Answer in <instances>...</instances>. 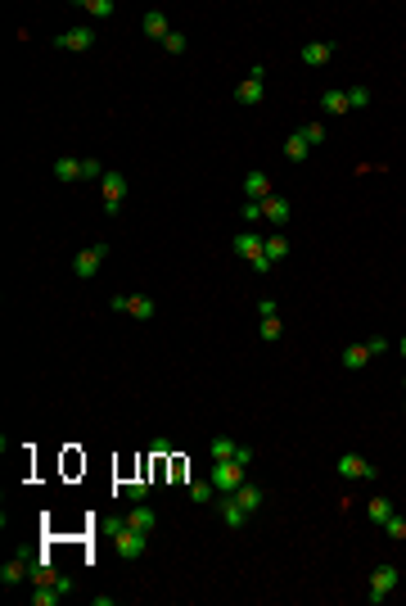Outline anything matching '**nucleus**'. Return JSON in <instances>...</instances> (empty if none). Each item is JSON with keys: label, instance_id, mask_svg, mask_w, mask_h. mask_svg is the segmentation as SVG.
Masks as SVG:
<instances>
[{"label": "nucleus", "instance_id": "nucleus-1", "mask_svg": "<svg viewBox=\"0 0 406 606\" xmlns=\"http://www.w3.org/2000/svg\"><path fill=\"white\" fill-rule=\"evenodd\" d=\"M244 471H248V466H239L235 457H230V462H213V475H208V480L217 484V493H235V489L244 484Z\"/></svg>", "mask_w": 406, "mask_h": 606}, {"label": "nucleus", "instance_id": "nucleus-2", "mask_svg": "<svg viewBox=\"0 0 406 606\" xmlns=\"http://www.w3.org/2000/svg\"><path fill=\"white\" fill-rule=\"evenodd\" d=\"M145 539H150V534L131 530V525H118V530H113V548H118V557H127V561H136V557L145 552Z\"/></svg>", "mask_w": 406, "mask_h": 606}, {"label": "nucleus", "instance_id": "nucleus-3", "mask_svg": "<svg viewBox=\"0 0 406 606\" xmlns=\"http://www.w3.org/2000/svg\"><path fill=\"white\" fill-rule=\"evenodd\" d=\"M99 186H104V213L118 217L122 195H127V177H122V172H104V177H99Z\"/></svg>", "mask_w": 406, "mask_h": 606}, {"label": "nucleus", "instance_id": "nucleus-4", "mask_svg": "<svg viewBox=\"0 0 406 606\" xmlns=\"http://www.w3.org/2000/svg\"><path fill=\"white\" fill-rule=\"evenodd\" d=\"M397 565H379V570L370 574V602H388L393 597V588H397Z\"/></svg>", "mask_w": 406, "mask_h": 606}, {"label": "nucleus", "instance_id": "nucleus-5", "mask_svg": "<svg viewBox=\"0 0 406 606\" xmlns=\"http://www.w3.org/2000/svg\"><path fill=\"white\" fill-rule=\"evenodd\" d=\"M104 258H108V245H91V249H82V254L73 258V271L82 276V281H91V276L99 271V262H104Z\"/></svg>", "mask_w": 406, "mask_h": 606}, {"label": "nucleus", "instance_id": "nucleus-6", "mask_svg": "<svg viewBox=\"0 0 406 606\" xmlns=\"http://www.w3.org/2000/svg\"><path fill=\"white\" fill-rule=\"evenodd\" d=\"M339 475H343V480H374L379 471H374L370 462H361L357 453H343V457H339Z\"/></svg>", "mask_w": 406, "mask_h": 606}, {"label": "nucleus", "instance_id": "nucleus-7", "mask_svg": "<svg viewBox=\"0 0 406 606\" xmlns=\"http://www.w3.org/2000/svg\"><path fill=\"white\" fill-rule=\"evenodd\" d=\"M54 45H59V50H91L95 36H91V27H68V32L54 36Z\"/></svg>", "mask_w": 406, "mask_h": 606}, {"label": "nucleus", "instance_id": "nucleus-8", "mask_svg": "<svg viewBox=\"0 0 406 606\" xmlns=\"http://www.w3.org/2000/svg\"><path fill=\"white\" fill-rule=\"evenodd\" d=\"M222 520H226V530H239V525H248V511L239 507L235 493H222Z\"/></svg>", "mask_w": 406, "mask_h": 606}, {"label": "nucleus", "instance_id": "nucleus-9", "mask_svg": "<svg viewBox=\"0 0 406 606\" xmlns=\"http://www.w3.org/2000/svg\"><path fill=\"white\" fill-rule=\"evenodd\" d=\"M244 195H248V204H262V199H271V177H267V172H248V177H244Z\"/></svg>", "mask_w": 406, "mask_h": 606}, {"label": "nucleus", "instance_id": "nucleus-10", "mask_svg": "<svg viewBox=\"0 0 406 606\" xmlns=\"http://www.w3.org/2000/svg\"><path fill=\"white\" fill-rule=\"evenodd\" d=\"M262 245H267V240L257 236V231H239V236H235V245H230V249H235L239 258H248V262H253L257 254H262Z\"/></svg>", "mask_w": 406, "mask_h": 606}, {"label": "nucleus", "instance_id": "nucleus-11", "mask_svg": "<svg viewBox=\"0 0 406 606\" xmlns=\"http://www.w3.org/2000/svg\"><path fill=\"white\" fill-rule=\"evenodd\" d=\"M140 27H145V36H154V41H167V36H171L167 14H158V10H150V14H145V19H140Z\"/></svg>", "mask_w": 406, "mask_h": 606}, {"label": "nucleus", "instance_id": "nucleus-12", "mask_svg": "<svg viewBox=\"0 0 406 606\" xmlns=\"http://www.w3.org/2000/svg\"><path fill=\"white\" fill-rule=\"evenodd\" d=\"M289 213H294V208H289V199H280V195L262 199V217H267V222H276V227H285Z\"/></svg>", "mask_w": 406, "mask_h": 606}, {"label": "nucleus", "instance_id": "nucleus-13", "mask_svg": "<svg viewBox=\"0 0 406 606\" xmlns=\"http://www.w3.org/2000/svg\"><path fill=\"white\" fill-rule=\"evenodd\" d=\"M330 54H334V45H330V41H311V45H302V64L321 68V64H330Z\"/></svg>", "mask_w": 406, "mask_h": 606}, {"label": "nucleus", "instance_id": "nucleus-14", "mask_svg": "<svg viewBox=\"0 0 406 606\" xmlns=\"http://www.w3.org/2000/svg\"><path fill=\"white\" fill-rule=\"evenodd\" d=\"M122 525H131V530H140V534H154V511L145 507V502H136V507H131V516L122 520Z\"/></svg>", "mask_w": 406, "mask_h": 606}, {"label": "nucleus", "instance_id": "nucleus-15", "mask_svg": "<svg viewBox=\"0 0 406 606\" xmlns=\"http://www.w3.org/2000/svg\"><path fill=\"white\" fill-rule=\"evenodd\" d=\"M127 313L140 317V322H150V317H154V299H150V294H127Z\"/></svg>", "mask_w": 406, "mask_h": 606}, {"label": "nucleus", "instance_id": "nucleus-16", "mask_svg": "<svg viewBox=\"0 0 406 606\" xmlns=\"http://www.w3.org/2000/svg\"><path fill=\"white\" fill-rule=\"evenodd\" d=\"M235 100H239V104H262V82L244 77V82L235 87Z\"/></svg>", "mask_w": 406, "mask_h": 606}, {"label": "nucleus", "instance_id": "nucleus-17", "mask_svg": "<svg viewBox=\"0 0 406 606\" xmlns=\"http://www.w3.org/2000/svg\"><path fill=\"white\" fill-rule=\"evenodd\" d=\"M235 498H239V507L253 516V511L262 507V489H257V484H239V489H235Z\"/></svg>", "mask_w": 406, "mask_h": 606}, {"label": "nucleus", "instance_id": "nucleus-18", "mask_svg": "<svg viewBox=\"0 0 406 606\" xmlns=\"http://www.w3.org/2000/svg\"><path fill=\"white\" fill-rule=\"evenodd\" d=\"M54 177L59 181H82V159H54Z\"/></svg>", "mask_w": 406, "mask_h": 606}, {"label": "nucleus", "instance_id": "nucleus-19", "mask_svg": "<svg viewBox=\"0 0 406 606\" xmlns=\"http://www.w3.org/2000/svg\"><path fill=\"white\" fill-rule=\"evenodd\" d=\"M366 362H370V348H366V344H353V348H343V367H348V371H361Z\"/></svg>", "mask_w": 406, "mask_h": 606}, {"label": "nucleus", "instance_id": "nucleus-20", "mask_svg": "<svg viewBox=\"0 0 406 606\" xmlns=\"http://www.w3.org/2000/svg\"><path fill=\"white\" fill-rule=\"evenodd\" d=\"M321 104H325V113H334V118H339V113H348V91H325Z\"/></svg>", "mask_w": 406, "mask_h": 606}, {"label": "nucleus", "instance_id": "nucleus-21", "mask_svg": "<svg viewBox=\"0 0 406 606\" xmlns=\"http://www.w3.org/2000/svg\"><path fill=\"white\" fill-rule=\"evenodd\" d=\"M307 150H311V145L302 141V131H294V136L285 141V159H294V163H302V159H307Z\"/></svg>", "mask_w": 406, "mask_h": 606}, {"label": "nucleus", "instance_id": "nucleus-22", "mask_svg": "<svg viewBox=\"0 0 406 606\" xmlns=\"http://www.w3.org/2000/svg\"><path fill=\"white\" fill-rule=\"evenodd\" d=\"M54 579H59V574L50 570V557H36V565H32V584L41 588V584H54Z\"/></svg>", "mask_w": 406, "mask_h": 606}, {"label": "nucleus", "instance_id": "nucleus-23", "mask_svg": "<svg viewBox=\"0 0 406 606\" xmlns=\"http://www.w3.org/2000/svg\"><path fill=\"white\" fill-rule=\"evenodd\" d=\"M366 516H370L374 525H384V520L393 516V502H388V498H370V507H366Z\"/></svg>", "mask_w": 406, "mask_h": 606}, {"label": "nucleus", "instance_id": "nucleus-24", "mask_svg": "<svg viewBox=\"0 0 406 606\" xmlns=\"http://www.w3.org/2000/svg\"><path fill=\"white\" fill-rule=\"evenodd\" d=\"M262 254H267L271 262H280V258H285V254H289V240H285V236H271L267 245H262Z\"/></svg>", "mask_w": 406, "mask_h": 606}, {"label": "nucleus", "instance_id": "nucleus-25", "mask_svg": "<svg viewBox=\"0 0 406 606\" xmlns=\"http://www.w3.org/2000/svg\"><path fill=\"white\" fill-rule=\"evenodd\" d=\"M23 574H27V565H23V561H5V565H0V584H19Z\"/></svg>", "mask_w": 406, "mask_h": 606}, {"label": "nucleus", "instance_id": "nucleus-26", "mask_svg": "<svg viewBox=\"0 0 406 606\" xmlns=\"http://www.w3.org/2000/svg\"><path fill=\"white\" fill-rule=\"evenodd\" d=\"M59 597H64V593H59V588H54V584H41V588H36V593H32V606H54V602H59Z\"/></svg>", "mask_w": 406, "mask_h": 606}, {"label": "nucleus", "instance_id": "nucleus-27", "mask_svg": "<svg viewBox=\"0 0 406 606\" xmlns=\"http://www.w3.org/2000/svg\"><path fill=\"white\" fill-rule=\"evenodd\" d=\"M208 448H213V462H230L239 444H230V439H213V444H208Z\"/></svg>", "mask_w": 406, "mask_h": 606}, {"label": "nucleus", "instance_id": "nucleus-28", "mask_svg": "<svg viewBox=\"0 0 406 606\" xmlns=\"http://www.w3.org/2000/svg\"><path fill=\"white\" fill-rule=\"evenodd\" d=\"M213 493H217V484H213V480H203V484H190V498L199 502V507H203V502H213Z\"/></svg>", "mask_w": 406, "mask_h": 606}, {"label": "nucleus", "instance_id": "nucleus-29", "mask_svg": "<svg viewBox=\"0 0 406 606\" xmlns=\"http://www.w3.org/2000/svg\"><path fill=\"white\" fill-rule=\"evenodd\" d=\"M82 14H95V19H108V14H113V0H86V5H82Z\"/></svg>", "mask_w": 406, "mask_h": 606}, {"label": "nucleus", "instance_id": "nucleus-30", "mask_svg": "<svg viewBox=\"0 0 406 606\" xmlns=\"http://www.w3.org/2000/svg\"><path fill=\"white\" fill-rule=\"evenodd\" d=\"M384 530H388V539L402 543V539H406V520H402V516H388V520H384Z\"/></svg>", "mask_w": 406, "mask_h": 606}, {"label": "nucleus", "instance_id": "nucleus-31", "mask_svg": "<svg viewBox=\"0 0 406 606\" xmlns=\"http://www.w3.org/2000/svg\"><path fill=\"white\" fill-rule=\"evenodd\" d=\"M366 104H370V91H366V87H353V91H348V109H366Z\"/></svg>", "mask_w": 406, "mask_h": 606}, {"label": "nucleus", "instance_id": "nucleus-32", "mask_svg": "<svg viewBox=\"0 0 406 606\" xmlns=\"http://www.w3.org/2000/svg\"><path fill=\"white\" fill-rule=\"evenodd\" d=\"M302 141H307V145H321L325 141V127H321V122H307V127H302Z\"/></svg>", "mask_w": 406, "mask_h": 606}, {"label": "nucleus", "instance_id": "nucleus-33", "mask_svg": "<svg viewBox=\"0 0 406 606\" xmlns=\"http://www.w3.org/2000/svg\"><path fill=\"white\" fill-rule=\"evenodd\" d=\"M91 177H104V163L99 159H82V181H91Z\"/></svg>", "mask_w": 406, "mask_h": 606}, {"label": "nucleus", "instance_id": "nucleus-34", "mask_svg": "<svg viewBox=\"0 0 406 606\" xmlns=\"http://www.w3.org/2000/svg\"><path fill=\"white\" fill-rule=\"evenodd\" d=\"M262 339H280V317H262Z\"/></svg>", "mask_w": 406, "mask_h": 606}, {"label": "nucleus", "instance_id": "nucleus-35", "mask_svg": "<svg viewBox=\"0 0 406 606\" xmlns=\"http://www.w3.org/2000/svg\"><path fill=\"white\" fill-rule=\"evenodd\" d=\"M163 50H167V54H181V50H185V36H181V32H171L167 41H163Z\"/></svg>", "mask_w": 406, "mask_h": 606}, {"label": "nucleus", "instance_id": "nucleus-36", "mask_svg": "<svg viewBox=\"0 0 406 606\" xmlns=\"http://www.w3.org/2000/svg\"><path fill=\"white\" fill-rule=\"evenodd\" d=\"M127 493H131V498H136V502H145V493H150V484H145V480H136V484H127Z\"/></svg>", "mask_w": 406, "mask_h": 606}, {"label": "nucleus", "instance_id": "nucleus-37", "mask_svg": "<svg viewBox=\"0 0 406 606\" xmlns=\"http://www.w3.org/2000/svg\"><path fill=\"white\" fill-rule=\"evenodd\" d=\"M366 348H370V357H379L388 348V339H366Z\"/></svg>", "mask_w": 406, "mask_h": 606}, {"label": "nucleus", "instance_id": "nucleus-38", "mask_svg": "<svg viewBox=\"0 0 406 606\" xmlns=\"http://www.w3.org/2000/svg\"><path fill=\"white\" fill-rule=\"evenodd\" d=\"M262 217V204H244V222H257Z\"/></svg>", "mask_w": 406, "mask_h": 606}, {"label": "nucleus", "instance_id": "nucleus-39", "mask_svg": "<svg viewBox=\"0 0 406 606\" xmlns=\"http://www.w3.org/2000/svg\"><path fill=\"white\" fill-rule=\"evenodd\" d=\"M397 348H402V357H406V339H402V344H397Z\"/></svg>", "mask_w": 406, "mask_h": 606}]
</instances>
